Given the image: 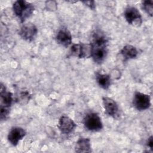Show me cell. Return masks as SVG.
Listing matches in <instances>:
<instances>
[{"label": "cell", "instance_id": "1", "mask_svg": "<svg viewBox=\"0 0 153 153\" xmlns=\"http://www.w3.org/2000/svg\"><path fill=\"white\" fill-rule=\"evenodd\" d=\"M91 57L93 60L101 64L106 59L108 54V39L100 30H96L92 35L90 42Z\"/></svg>", "mask_w": 153, "mask_h": 153}, {"label": "cell", "instance_id": "2", "mask_svg": "<svg viewBox=\"0 0 153 153\" xmlns=\"http://www.w3.org/2000/svg\"><path fill=\"white\" fill-rule=\"evenodd\" d=\"M0 87V117L1 120H5L10 114L14 99L13 93L8 91L2 82Z\"/></svg>", "mask_w": 153, "mask_h": 153}, {"label": "cell", "instance_id": "3", "mask_svg": "<svg viewBox=\"0 0 153 153\" xmlns=\"http://www.w3.org/2000/svg\"><path fill=\"white\" fill-rule=\"evenodd\" d=\"M13 10L21 22H24L33 14L35 7L32 3L26 1L17 0L14 2Z\"/></svg>", "mask_w": 153, "mask_h": 153}, {"label": "cell", "instance_id": "4", "mask_svg": "<svg viewBox=\"0 0 153 153\" xmlns=\"http://www.w3.org/2000/svg\"><path fill=\"white\" fill-rule=\"evenodd\" d=\"M85 128L90 131H99L103 128V123L101 118L96 112L87 113L83 120Z\"/></svg>", "mask_w": 153, "mask_h": 153}, {"label": "cell", "instance_id": "5", "mask_svg": "<svg viewBox=\"0 0 153 153\" xmlns=\"http://www.w3.org/2000/svg\"><path fill=\"white\" fill-rule=\"evenodd\" d=\"M133 105L138 111H145L151 106L149 95L139 91H136L133 99Z\"/></svg>", "mask_w": 153, "mask_h": 153}, {"label": "cell", "instance_id": "6", "mask_svg": "<svg viewBox=\"0 0 153 153\" xmlns=\"http://www.w3.org/2000/svg\"><path fill=\"white\" fill-rule=\"evenodd\" d=\"M124 17L127 22L134 26H140L142 23V16L139 10L134 7H128L124 11Z\"/></svg>", "mask_w": 153, "mask_h": 153}, {"label": "cell", "instance_id": "7", "mask_svg": "<svg viewBox=\"0 0 153 153\" xmlns=\"http://www.w3.org/2000/svg\"><path fill=\"white\" fill-rule=\"evenodd\" d=\"M70 53L72 56L80 59L91 57L90 44L84 43L74 44L71 47Z\"/></svg>", "mask_w": 153, "mask_h": 153}, {"label": "cell", "instance_id": "8", "mask_svg": "<svg viewBox=\"0 0 153 153\" xmlns=\"http://www.w3.org/2000/svg\"><path fill=\"white\" fill-rule=\"evenodd\" d=\"M37 33L38 29L36 26L33 23L29 22L23 25L19 30V34L23 39L31 42L35 39Z\"/></svg>", "mask_w": 153, "mask_h": 153}, {"label": "cell", "instance_id": "9", "mask_svg": "<svg viewBox=\"0 0 153 153\" xmlns=\"http://www.w3.org/2000/svg\"><path fill=\"white\" fill-rule=\"evenodd\" d=\"M57 127L62 133L69 134L75 130L76 124L67 115H62L59 118Z\"/></svg>", "mask_w": 153, "mask_h": 153}, {"label": "cell", "instance_id": "10", "mask_svg": "<svg viewBox=\"0 0 153 153\" xmlns=\"http://www.w3.org/2000/svg\"><path fill=\"white\" fill-rule=\"evenodd\" d=\"M25 130L20 127H14L9 131L7 139L8 142L14 146L17 145L19 142L26 136Z\"/></svg>", "mask_w": 153, "mask_h": 153}, {"label": "cell", "instance_id": "11", "mask_svg": "<svg viewBox=\"0 0 153 153\" xmlns=\"http://www.w3.org/2000/svg\"><path fill=\"white\" fill-rule=\"evenodd\" d=\"M102 103L105 112L109 116L115 118L118 112V106L116 102L108 97H102Z\"/></svg>", "mask_w": 153, "mask_h": 153}, {"label": "cell", "instance_id": "12", "mask_svg": "<svg viewBox=\"0 0 153 153\" xmlns=\"http://www.w3.org/2000/svg\"><path fill=\"white\" fill-rule=\"evenodd\" d=\"M57 42L65 47H67L72 44V38L71 32L66 28L59 30L56 36Z\"/></svg>", "mask_w": 153, "mask_h": 153}, {"label": "cell", "instance_id": "13", "mask_svg": "<svg viewBox=\"0 0 153 153\" xmlns=\"http://www.w3.org/2000/svg\"><path fill=\"white\" fill-rule=\"evenodd\" d=\"M75 151L79 153L91 152L92 151L90 139L88 137H79L75 143Z\"/></svg>", "mask_w": 153, "mask_h": 153}, {"label": "cell", "instance_id": "14", "mask_svg": "<svg viewBox=\"0 0 153 153\" xmlns=\"http://www.w3.org/2000/svg\"><path fill=\"white\" fill-rule=\"evenodd\" d=\"M120 54L125 60L133 59L137 57L138 51L137 48L132 45H126L120 51Z\"/></svg>", "mask_w": 153, "mask_h": 153}, {"label": "cell", "instance_id": "15", "mask_svg": "<svg viewBox=\"0 0 153 153\" xmlns=\"http://www.w3.org/2000/svg\"><path fill=\"white\" fill-rule=\"evenodd\" d=\"M96 81L98 85L104 90L109 88L111 84V79L110 75L105 74L97 72L95 74Z\"/></svg>", "mask_w": 153, "mask_h": 153}, {"label": "cell", "instance_id": "16", "mask_svg": "<svg viewBox=\"0 0 153 153\" xmlns=\"http://www.w3.org/2000/svg\"><path fill=\"white\" fill-rule=\"evenodd\" d=\"M31 98V94L27 90H21L16 96V102L22 105H25L27 104Z\"/></svg>", "mask_w": 153, "mask_h": 153}, {"label": "cell", "instance_id": "17", "mask_svg": "<svg viewBox=\"0 0 153 153\" xmlns=\"http://www.w3.org/2000/svg\"><path fill=\"white\" fill-rule=\"evenodd\" d=\"M142 8L147 13L148 15L152 17L153 14V1L151 0H146L142 2Z\"/></svg>", "mask_w": 153, "mask_h": 153}, {"label": "cell", "instance_id": "18", "mask_svg": "<svg viewBox=\"0 0 153 153\" xmlns=\"http://www.w3.org/2000/svg\"><path fill=\"white\" fill-rule=\"evenodd\" d=\"M82 3H84L85 5H87L89 8H90L92 10H94L96 8L95 2L94 1H82Z\"/></svg>", "mask_w": 153, "mask_h": 153}, {"label": "cell", "instance_id": "19", "mask_svg": "<svg viewBox=\"0 0 153 153\" xmlns=\"http://www.w3.org/2000/svg\"><path fill=\"white\" fill-rule=\"evenodd\" d=\"M146 146L149 148V149H151V151L153 150V137L152 136H151L146 141Z\"/></svg>", "mask_w": 153, "mask_h": 153}]
</instances>
